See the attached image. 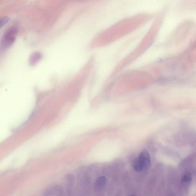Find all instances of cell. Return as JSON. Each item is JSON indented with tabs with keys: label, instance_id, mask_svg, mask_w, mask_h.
Returning a JSON list of instances; mask_svg holds the SVG:
<instances>
[{
	"label": "cell",
	"instance_id": "cell-2",
	"mask_svg": "<svg viewBox=\"0 0 196 196\" xmlns=\"http://www.w3.org/2000/svg\"><path fill=\"white\" fill-rule=\"evenodd\" d=\"M17 33V28L15 26L9 27L3 34L1 43L2 46L7 47L14 43Z\"/></svg>",
	"mask_w": 196,
	"mask_h": 196
},
{
	"label": "cell",
	"instance_id": "cell-1",
	"mask_svg": "<svg viewBox=\"0 0 196 196\" xmlns=\"http://www.w3.org/2000/svg\"><path fill=\"white\" fill-rule=\"evenodd\" d=\"M150 165V156L146 150H142L138 157L135 159L133 164L134 169L137 172L148 168Z\"/></svg>",
	"mask_w": 196,
	"mask_h": 196
},
{
	"label": "cell",
	"instance_id": "cell-6",
	"mask_svg": "<svg viewBox=\"0 0 196 196\" xmlns=\"http://www.w3.org/2000/svg\"><path fill=\"white\" fill-rule=\"evenodd\" d=\"M8 18L7 17H3L1 18L0 20V24L1 26H3L8 21Z\"/></svg>",
	"mask_w": 196,
	"mask_h": 196
},
{
	"label": "cell",
	"instance_id": "cell-4",
	"mask_svg": "<svg viewBox=\"0 0 196 196\" xmlns=\"http://www.w3.org/2000/svg\"><path fill=\"white\" fill-rule=\"evenodd\" d=\"M106 179L104 176H101L98 178L95 183V186L98 188H101L105 186L106 183Z\"/></svg>",
	"mask_w": 196,
	"mask_h": 196
},
{
	"label": "cell",
	"instance_id": "cell-5",
	"mask_svg": "<svg viewBox=\"0 0 196 196\" xmlns=\"http://www.w3.org/2000/svg\"><path fill=\"white\" fill-rule=\"evenodd\" d=\"M192 181V177L189 173L184 174L182 179V182L185 185H188Z\"/></svg>",
	"mask_w": 196,
	"mask_h": 196
},
{
	"label": "cell",
	"instance_id": "cell-3",
	"mask_svg": "<svg viewBox=\"0 0 196 196\" xmlns=\"http://www.w3.org/2000/svg\"><path fill=\"white\" fill-rule=\"evenodd\" d=\"M42 55L40 52H35L30 56L29 62L31 65H34L36 64L41 59Z\"/></svg>",
	"mask_w": 196,
	"mask_h": 196
},
{
	"label": "cell",
	"instance_id": "cell-7",
	"mask_svg": "<svg viewBox=\"0 0 196 196\" xmlns=\"http://www.w3.org/2000/svg\"></svg>",
	"mask_w": 196,
	"mask_h": 196
}]
</instances>
